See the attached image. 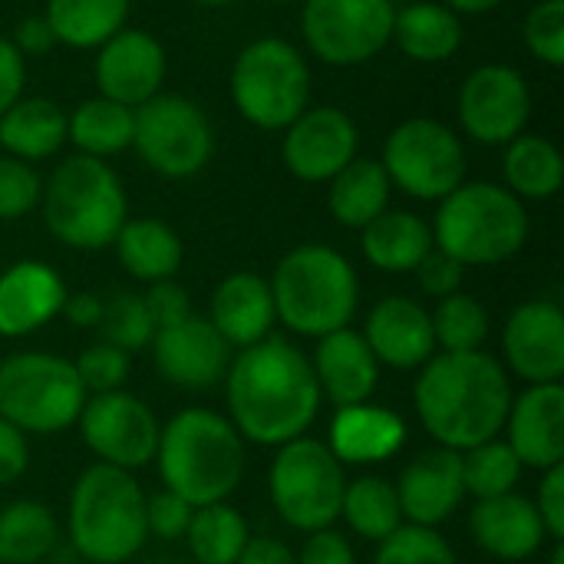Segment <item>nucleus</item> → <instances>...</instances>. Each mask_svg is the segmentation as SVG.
<instances>
[{
    "label": "nucleus",
    "instance_id": "28",
    "mask_svg": "<svg viewBox=\"0 0 564 564\" xmlns=\"http://www.w3.org/2000/svg\"><path fill=\"white\" fill-rule=\"evenodd\" d=\"M66 142V112L46 96H20L0 116V149L20 162H43Z\"/></svg>",
    "mask_w": 564,
    "mask_h": 564
},
{
    "label": "nucleus",
    "instance_id": "21",
    "mask_svg": "<svg viewBox=\"0 0 564 564\" xmlns=\"http://www.w3.org/2000/svg\"><path fill=\"white\" fill-rule=\"evenodd\" d=\"M509 449L522 469H552L564 463V390L562 383L529 387L509 406L506 430Z\"/></svg>",
    "mask_w": 564,
    "mask_h": 564
},
{
    "label": "nucleus",
    "instance_id": "37",
    "mask_svg": "<svg viewBox=\"0 0 564 564\" xmlns=\"http://www.w3.org/2000/svg\"><path fill=\"white\" fill-rule=\"evenodd\" d=\"M340 519L367 542H383L403 525L397 486L380 479V476H360L347 482L344 502H340Z\"/></svg>",
    "mask_w": 564,
    "mask_h": 564
},
{
    "label": "nucleus",
    "instance_id": "39",
    "mask_svg": "<svg viewBox=\"0 0 564 564\" xmlns=\"http://www.w3.org/2000/svg\"><path fill=\"white\" fill-rule=\"evenodd\" d=\"M433 317V337L443 354H473L489 340V311L473 294H449L440 301Z\"/></svg>",
    "mask_w": 564,
    "mask_h": 564
},
{
    "label": "nucleus",
    "instance_id": "31",
    "mask_svg": "<svg viewBox=\"0 0 564 564\" xmlns=\"http://www.w3.org/2000/svg\"><path fill=\"white\" fill-rule=\"evenodd\" d=\"M463 36L466 30L456 10L446 3L420 0L397 10L390 40H397V46L416 63H446L463 46Z\"/></svg>",
    "mask_w": 564,
    "mask_h": 564
},
{
    "label": "nucleus",
    "instance_id": "36",
    "mask_svg": "<svg viewBox=\"0 0 564 564\" xmlns=\"http://www.w3.org/2000/svg\"><path fill=\"white\" fill-rule=\"evenodd\" d=\"M59 542V522L50 506L17 499L0 509V564L43 562Z\"/></svg>",
    "mask_w": 564,
    "mask_h": 564
},
{
    "label": "nucleus",
    "instance_id": "14",
    "mask_svg": "<svg viewBox=\"0 0 564 564\" xmlns=\"http://www.w3.org/2000/svg\"><path fill=\"white\" fill-rule=\"evenodd\" d=\"M76 423H79L83 443L102 466L135 473L155 459L162 426L155 413L126 390L89 397Z\"/></svg>",
    "mask_w": 564,
    "mask_h": 564
},
{
    "label": "nucleus",
    "instance_id": "45",
    "mask_svg": "<svg viewBox=\"0 0 564 564\" xmlns=\"http://www.w3.org/2000/svg\"><path fill=\"white\" fill-rule=\"evenodd\" d=\"M43 178L30 169V162L0 159V221H17L40 205Z\"/></svg>",
    "mask_w": 564,
    "mask_h": 564
},
{
    "label": "nucleus",
    "instance_id": "46",
    "mask_svg": "<svg viewBox=\"0 0 564 564\" xmlns=\"http://www.w3.org/2000/svg\"><path fill=\"white\" fill-rule=\"evenodd\" d=\"M192 516H195V506H188L182 496H175L169 489L145 499V532L155 539H165V542L185 539Z\"/></svg>",
    "mask_w": 564,
    "mask_h": 564
},
{
    "label": "nucleus",
    "instance_id": "13",
    "mask_svg": "<svg viewBox=\"0 0 564 564\" xmlns=\"http://www.w3.org/2000/svg\"><path fill=\"white\" fill-rule=\"evenodd\" d=\"M393 17V0H304L301 33L317 59L357 66L390 43Z\"/></svg>",
    "mask_w": 564,
    "mask_h": 564
},
{
    "label": "nucleus",
    "instance_id": "58",
    "mask_svg": "<svg viewBox=\"0 0 564 564\" xmlns=\"http://www.w3.org/2000/svg\"><path fill=\"white\" fill-rule=\"evenodd\" d=\"M198 7H225V3H235V0H192Z\"/></svg>",
    "mask_w": 564,
    "mask_h": 564
},
{
    "label": "nucleus",
    "instance_id": "33",
    "mask_svg": "<svg viewBox=\"0 0 564 564\" xmlns=\"http://www.w3.org/2000/svg\"><path fill=\"white\" fill-rule=\"evenodd\" d=\"M132 0H46V23L69 50H99L126 26Z\"/></svg>",
    "mask_w": 564,
    "mask_h": 564
},
{
    "label": "nucleus",
    "instance_id": "57",
    "mask_svg": "<svg viewBox=\"0 0 564 564\" xmlns=\"http://www.w3.org/2000/svg\"><path fill=\"white\" fill-rule=\"evenodd\" d=\"M552 564H564V542H555V552H552Z\"/></svg>",
    "mask_w": 564,
    "mask_h": 564
},
{
    "label": "nucleus",
    "instance_id": "18",
    "mask_svg": "<svg viewBox=\"0 0 564 564\" xmlns=\"http://www.w3.org/2000/svg\"><path fill=\"white\" fill-rule=\"evenodd\" d=\"M169 59L162 43L145 30H119L96 53V86L99 96L139 109L162 93Z\"/></svg>",
    "mask_w": 564,
    "mask_h": 564
},
{
    "label": "nucleus",
    "instance_id": "20",
    "mask_svg": "<svg viewBox=\"0 0 564 564\" xmlns=\"http://www.w3.org/2000/svg\"><path fill=\"white\" fill-rule=\"evenodd\" d=\"M397 499H400V512L410 525H423V529L443 525L466 499L463 456L446 446L420 453L400 473Z\"/></svg>",
    "mask_w": 564,
    "mask_h": 564
},
{
    "label": "nucleus",
    "instance_id": "53",
    "mask_svg": "<svg viewBox=\"0 0 564 564\" xmlns=\"http://www.w3.org/2000/svg\"><path fill=\"white\" fill-rule=\"evenodd\" d=\"M23 56H46L53 46H56V36L46 23V17H23L13 30V40H10Z\"/></svg>",
    "mask_w": 564,
    "mask_h": 564
},
{
    "label": "nucleus",
    "instance_id": "35",
    "mask_svg": "<svg viewBox=\"0 0 564 564\" xmlns=\"http://www.w3.org/2000/svg\"><path fill=\"white\" fill-rule=\"evenodd\" d=\"M502 178L516 198H552L564 182V159L555 142L542 135H519L502 152Z\"/></svg>",
    "mask_w": 564,
    "mask_h": 564
},
{
    "label": "nucleus",
    "instance_id": "27",
    "mask_svg": "<svg viewBox=\"0 0 564 564\" xmlns=\"http://www.w3.org/2000/svg\"><path fill=\"white\" fill-rule=\"evenodd\" d=\"M208 321H212V327L221 334V340L228 347L245 350V347L264 340L271 334L274 321H278L271 284L261 274H251V271L228 274L212 294Z\"/></svg>",
    "mask_w": 564,
    "mask_h": 564
},
{
    "label": "nucleus",
    "instance_id": "41",
    "mask_svg": "<svg viewBox=\"0 0 564 564\" xmlns=\"http://www.w3.org/2000/svg\"><path fill=\"white\" fill-rule=\"evenodd\" d=\"M99 340L119 347L122 354L142 350L152 344L155 324L145 311L142 294L132 291H112L109 297H102V314H99Z\"/></svg>",
    "mask_w": 564,
    "mask_h": 564
},
{
    "label": "nucleus",
    "instance_id": "38",
    "mask_svg": "<svg viewBox=\"0 0 564 564\" xmlns=\"http://www.w3.org/2000/svg\"><path fill=\"white\" fill-rule=\"evenodd\" d=\"M185 539L198 564H235L245 552L251 532L238 509H231L228 502H215L195 509Z\"/></svg>",
    "mask_w": 564,
    "mask_h": 564
},
{
    "label": "nucleus",
    "instance_id": "25",
    "mask_svg": "<svg viewBox=\"0 0 564 564\" xmlns=\"http://www.w3.org/2000/svg\"><path fill=\"white\" fill-rule=\"evenodd\" d=\"M469 532L482 552L502 562H525L549 539L535 502L519 492L479 499L469 516Z\"/></svg>",
    "mask_w": 564,
    "mask_h": 564
},
{
    "label": "nucleus",
    "instance_id": "17",
    "mask_svg": "<svg viewBox=\"0 0 564 564\" xmlns=\"http://www.w3.org/2000/svg\"><path fill=\"white\" fill-rule=\"evenodd\" d=\"M231 357V347L221 340L212 321L198 314H188L185 321L152 334V360L159 377L182 390H212L225 380Z\"/></svg>",
    "mask_w": 564,
    "mask_h": 564
},
{
    "label": "nucleus",
    "instance_id": "47",
    "mask_svg": "<svg viewBox=\"0 0 564 564\" xmlns=\"http://www.w3.org/2000/svg\"><path fill=\"white\" fill-rule=\"evenodd\" d=\"M463 278H466V268L449 258L446 251H440L436 245L430 248V254L416 264V281H420V291L430 294V297H449L463 288Z\"/></svg>",
    "mask_w": 564,
    "mask_h": 564
},
{
    "label": "nucleus",
    "instance_id": "23",
    "mask_svg": "<svg viewBox=\"0 0 564 564\" xmlns=\"http://www.w3.org/2000/svg\"><path fill=\"white\" fill-rule=\"evenodd\" d=\"M63 278L43 261H17L0 274V337H30L59 317Z\"/></svg>",
    "mask_w": 564,
    "mask_h": 564
},
{
    "label": "nucleus",
    "instance_id": "34",
    "mask_svg": "<svg viewBox=\"0 0 564 564\" xmlns=\"http://www.w3.org/2000/svg\"><path fill=\"white\" fill-rule=\"evenodd\" d=\"M132 132H135V109L119 106L106 96L83 99L66 116V142H73L79 155H93L102 162L116 152H126L132 145Z\"/></svg>",
    "mask_w": 564,
    "mask_h": 564
},
{
    "label": "nucleus",
    "instance_id": "19",
    "mask_svg": "<svg viewBox=\"0 0 564 564\" xmlns=\"http://www.w3.org/2000/svg\"><path fill=\"white\" fill-rule=\"evenodd\" d=\"M506 367L529 387L558 383L564 377V314L552 301L516 307L502 330Z\"/></svg>",
    "mask_w": 564,
    "mask_h": 564
},
{
    "label": "nucleus",
    "instance_id": "6",
    "mask_svg": "<svg viewBox=\"0 0 564 564\" xmlns=\"http://www.w3.org/2000/svg\"><path fill=\"white\" fill-rule=\"evenodd\" d=\"M433 245L463 268L502 264L529 241V212L506 185L463 182L440 202Z\"/></svg>",
    "mask_w": 564,
    "mask_h": 564
},
{
    "label": "nucleus",
    "instance_id": "11",
    "mask_svg": "<svg viewBox=\"0 0 564 564\" xmlns=\"http://www.w3.org/2000/svg\"><path fill=\"white\" fill-rule=\"evenodd\" d=\"M132 145L155 175L192 178L215 155V129L188 96L159 93L135 109Z\"/></svg>",
    "mask_w": 564,
    "mask_h": 564
},
{
    "label": "nucleus",
    "instance_id": "48",
    "mask_svg": "<svg viewBox=\"0 0 564 564\" xmlns=\"http://www.w3.org/2000/svg\"><path fill=\"white\" fill-rule=\"evenodd\" d=\"M142 301H145V311H149L155 330L159 327H169V324H178L188 314H195L192 311V301H188V291L182 284H175V278L172 281L149 284V291L142 294Z\"/></svg>",
    "mask_w": 564,
    "mask_h": 564
},
{
    "label": "nucleus",
    "instance_id": "40",
    "mask_svg": "<svg viewBox=\"0 0 564 564\" xmlns=\"http://www.w3.org/2000/svg\"><path fill=\"white\" fill-rule=\"evenodd\" d=\"M463 456V486L466 496L479 499H496L506 492H516V482L522 476V463L502 440H489L482 446H473Z\"/></svg>",
    "mask_w": 564,
    "mask_h": 564
},
{
    "label": "nucleus",
    "instance_id": "3",
    "mask_svg": "<svg viewBox=\"0 0 564 564\" xmlns=\"http://www.w3.org/2000/svg\"><path fill=\"white\" fill-rule=\"evenodd\" d=\"M159 479L188 506L225 502L245 476V440L228 416L192 406L159 430Z\"/></svg>",
    "mask_w": 564,
    "mask_h": 564
},
{
    "label": "nucleus",
    "instance_id": "51",
    "mask_svg": "<svg viewBox=\"0 0 564 564\" xmlns=\"http://www.w3.org/2000/svg\"><path fill=\"white\" fill-rule=\"evenodd\" d=\"M30 466V443L26 433H20L13 423L0 416V486L17 482Z\"/></svg>",
    "mask_w": 564,
    "mask_h": 564
},
{
    "label": "nucleus",
    "instance_id": "29",
    "mask_svg": "<svg viewBox=\"0 0 564 564\" xmlns=\"http://www.w3.org/2000/svg\"><path fill=\"white\" fill-rule=\"evenodd\" d=\"M360 248L373 268L387 274H406L416 271V264L430 254L433 231L420 215L403 208H387L367 228H360Z\"/></svg>",
    "mask_w": 564,
    "mask_h": 564
},
{
    "label": "nucleus",
    "instance_id": "52",
    "mask_svg": "<svg viewBox=\"0 0 564 564\" xmlns=\"http://www.w3.org/2000/svg\"><path fill=\"white\" fill-rule=\"evenodd\" d=\"M23 83H26L23 53L7 36H0V116L23 96Z\"/></svg>",
    "mask_w": 564,
    "mask_h": 564
},
{
    "label": "nucleus",
    "instance_id": "12",
    "mask_svg": "<svg viewBox=\"0 0 564 564\" xmlns=\"http://www.w3.org/2000/svg\"><path fill=\"white\" fill-rule=\"evenodd\" d=\"M380 165L390 185L410 198L443 202L466 178V149L446 122L416 116L387 135Z\"/></svg>",
    "mask_w": 564,
    "mask_h": 564
},
{
    "label": "nucleus",
    "instance_id": "42",
    "mask_svg": "<svg viewBox=\"0 0 564 564\" xmlns=\"http://www.w3.org/2000/svg\"><path fill=\"white\" fill-rule=\"evenodd\" d=\"M373 564H456V552L436 529L400 525L380 542Z\"/></svg>",
    "mask_w": 564,
    "mask_h": 564
},
{
    "label": "nucleus",
    "instance_id": "32",
    "mask_svg": "<svg viewBox=\"0 0 564 564\" xmlns=\"http://www.w3.org/2000/svg\"><path fill=\"white\" fill-rule=\"evenodd\" d=\"M390 192L393 185L380 159H354L330 178L327 205L344 228H367L390 208Z\"/></svg>",
    "mask_w": 564,
    "mask_h": 564
},
{
    "label": "nucleus",
    "instance_id": "26",
    "mask_svg": "<svg viewBox=\"0 0 564 564\" xmlns=\"http://www.w3.org/2000/svg\"><path fill=\"white\" fill-rule=\"evenodd\" d=\"M406 443V423L400 413L373 403L340 406L330 420L327 449L340 466H373L397 456Z\"/></svg>",
    "mask_w": 564,
    "mask_h": 564
},
{
    "label": "nucleus",
    "instance_id": "16",
    "mask_svg": "<svg viewBox=\"0 0 564 564\" xmlns=\"http://www.w3.org/2000/svg\"><path fill=\"white\" fill-rule=\"evenodd\" d=\"M357 149H360L357 122L337 106L304 109L284 129V142H281L288 172L307 185L330 182L347 162L357 159Z\"/></svg>",
    "mask_w": 564,
    "mask_h": 564
},
{
    "label": "nucleus",
    "instance_id": "8",
    "mask_svg": "<svg viewBox=\"0 0 564 564\" xmlns=\"http://www.w3.org/2000/svg\"><path fill=\"white\" fill-rule=\"evenodd\" d=\"M307 99L311 69L294 43L281 36H261L235 56L231 102L254 129H288L307 109Z\"/></svg>",
    "mask_w": 564,
    "mask_h": 564
},
{
    "label": "nucleus",
    "instance_id": "43",
    "mask_svg": "<svg viewBox=\"0 0 564 564\" xmlns=\"http://www.w3.org/2000/svg\"><path fill=\"white\" fill-rule=\"evenodd\" d=\"M522 36L535 59L558 69L564 63V0H539L525 17Z\"/></svg>",
    "mask_w": 564,
    "mask_h": 564
},
{
    "label": "nucleus",
    "instance_id": "22",
    "mask_svg": "<svg viewBox=\"0 0 564 564\" xmlns=\"http://www.w3.org/2000/svg\"><path fill=\"white\" fill-rule=\"evenodd\" d=\"M364 340L373 350L377 364H387L393 370H413L423 367L436 354L433 337V317L420 301L410 297H383L364 327Z\"/></svg>",
    "mask_w": 564,
    "mask_h": 564
},
{
    "label": "nucleus",
    "instance_id": "2",
    "mask_svg": "<svg viewBox=\"0 0 564 564\" xmlns=\"http://www.w3.org/2000/svg\"><path fill=\"white\" fill-rule=\"evenodd\" d=\"M423 430L446 449L466 453L499 440L512 406L509 370L482 354H433L413 387Z\"/></svg>",
    "mask_w": 564,
    "mask_h": 564
},
{
    "label": "nucleus",
    "instance_id": "5",
    "mask_svg": "<svg viewBox=\"0 0 564 564\" xmlns=\"http://www.w3.org/2000/svg\"><path fill=\"white\" fill-rule=\"evenodd\" d=\"M69 542L89 564H122L145 545V492L132 473L89 466L69 496Z\"/></svg>",
    "mask_w": 564,
    "mask_h": 564
},
{
    "label": "nucleus",
    "instance_id": "10",
    "mask_svg": "<svg viewBox=\"0 0 564 564\" xmlns=\"http://www.w3.org/2000/svg\"><path fill=\"white\" fill-rule=\"evenodd\" d=\"M271 502L278 516L297 532H321L340 519V502L347 489V476L340 459L327 449V443L297 436L278 446L271 463Z\"/></svg>",
    "mask_w": 564,
    "mask_h": 564
},
{
    "label": "nucleus",
    "instance_id": "30",
    "mask_svg": "<svg viewBox=\"0 0 564 564\" xmlns=\"http://www.w3.org/2000/svg\"><path fill=\"white\" fill-rule=\"evenodd\" d=\"M116 254L119 264L142 284L172 281L182 268L185 248L175 228H169L159 218H126V225L116 235Z\"/></svg>",
    "mask_w": 564,
    "mask_h": 564
},
{
    "label": "nucleus",
    "instance_id": "59",
    "mask_svg": "<svg viewBox=\"0 0 564 564\" xmlns=\"http://www.w3.org/2000/svg\"><path fill=\"white\" fill-rule=\"evenodd\" d=\"M271 3H294V0H271Z\"/></svg>",
    "mask_w": 564,
    "mask_h": 564
},
{
    "label": "nucleus",
    "instance_id": "44",
    "mask_svg": "<svg viewBox=\"0 0 564 564\" xmlns=\"http://www.w3.org/2000/svg\"><path fill=\"white\" fill-rule=\"evenodd\" d=\"M73 370L83 383L86 393H112V390H122L126 380H129V354H122L119 347L112 344H93L86 347L76 360H73Z\"/></svg>",
    "mask_w": 564,
    "mask_h": 564
},
{
    "label": "nucleus",
    "instance_id": "56",
    "mask_svg": "<svg viewBox=\"0 0 564 564\" xmlns=\"http://www.w3.org/2000/svg\"><path fill=\"white\" fill-rule=\"evenodd\" d=\"M443 3L456 13H489V10L502 7L506 0H443Z\"/></svg>",
    "mask_w": 564,
    "mask_h": 564
},
{
    "label": "nucleus",
    "instance_id": "15",
    "mask_svg": "<svg viewBox=\"0 0 564 564\" xmlns=\"http://www.w3.org/2000/svg\"><path fill=\"white\" fill-rule=\"evenodd\" d=\"M459 126L482 145H509L532 116V89L516 66L486 63L466 76L456 99Z\"/></svg>",
    "mask_w": 564,
    "mask_h": 564
},
{
    "label": "nucleus",
    "instance_id": "49",
    "mask_svg": "<svg viewBox=\"0 0 564 564\" xmlns=\"http://www.w3.org/2000/svg\"><path fill=\"white\" fill-rule=\"evenodd\" d=\"M542 525L552 542H564V463L545 469L542 486H539V502H535Z\"/></svg>",
    "mask_w": 564,
    "mask_h": 564
},
{
    "label": "nucleus",
    "instance_id": "24",
    "mask_svg": "<svg viewBox=\"0 0 564 564\" xmlns=\"http://www.w3.org/2000/svg\"><path fill=\"white\" fill-rule=\"evenodd\" d=\"M311 367H314L321 397H327L337 410L370 403V397L380 383V364H377L373 350L367 347L364 334H357L350 327L321 337Z\"/></svg>",
    "mask_w": 564,
    "mask_h": 564
},
{
    "label": "nucleus",
    "instance_id": "9",
    "mask_svg": "<svg viewBox=\"0 0 564 564\" xmlns=\"http://www.w3.org/2000/svg\"><path fill=\"white\" fill-rule=\"evenodd\" d=\"M73 360L46 350H23L0 360V416L20 433L53 436L73 426L86 406Z\"/></svg>",
    "mask_w": 564,
    "mask_h": 564
},
{
    "label": "nucleus",
    "instance_id": "7",
    "mask_svg": "<svg viewBox=\"0 0 564 564\" xmlns=\"http://www.w3.org/2000/svg\"><path fill=\"white\" fill-rule=\"evenodd\" d=\"M50 235L76 251H102L126 225V192L119 175L93 155L63 159L40 195Z\"/></svg>",
    "mask_w": 564,
    "mask_h": 564
},
{
    "label": "nucleus",
    "instance_id": "55",
    "mask_svg": "<svg viewBox=\"0 0 564 564\" xmlns=\"http://www.w3.org/2000/svg\"><path fill=\"white\" fill-rule=\"evenodd\" d=\"M235 564H297V555L281 539H248Z\"/></svg>",
    "mask_w": 564,
    "mask_h": 564
},
{
    "label": "nucleus",
    "instance_id": "50",
    "mask_svg": "<svg viewBox=\"0 0 564 564\" xmlns=\"http://www.w3.org/2000/svg\"><path fill=\"white\" fill-rule=\"evenodd\" d=\"M297 564H357V555H354V545L340 532L321 529V532H311V539L304 542Z\"/></svg>",
    "mask_w": 564,
    "mask_h": 564
},
{
    "label": "nucleus",
    "instance_id": "4",
    "mask_svg": "<svg viewBox=\"0 0 564 564\" xmlns=\"http://www.w3.org/2000/svg\"><path fill=\"white\" fill-rule=\"evenodd\" d=\"M268 284L278 321L301 337L321 340L344 330L360 307V281L354 264L327 245L291 248L278 261Z\"/></svg>",
    "mask_w": 564,
    "mask_h": 564
},
{
    "label": "nucleus",
    "instance_id": "1",
    "mask_svg": "<svg viewBox=\"0 0 564 564\" xmlns=\"http://www.w3.org/2000/svg\"><path fill=\"white\" fill-rule=\"evenodd\" d=\"M225 397L231 426L254 446H284L304 436L324 400L311 360L278 334L231 357Z\"/></svg>",
    "mask_w": 564,
    "mask_h": 564
},
{
    "label": "nucleus",
    "instance_id": "54",
    "mask_svg": "<svg viewBox=\"0 0 564 564\" xmlns=\"http://www.w3.org/2000/svg\"><path fill=\"white\" fill-rule=\"evenodd\" d=\"M73 327L79 330H96L99 324V314H102V297L99 294H89V291H79V294H66L63 301V311H59Z\"/></svg>",
    "mask_w": 564,
    "mask_h": 564
}]
</instances>
